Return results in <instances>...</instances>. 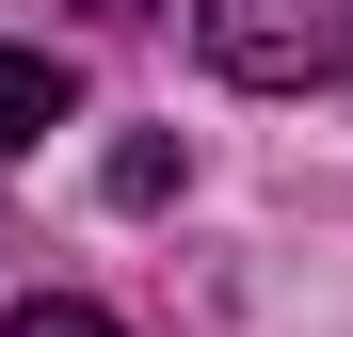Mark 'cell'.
Segmentation results:
<instances>
[{"label": "cell", "mask_w": 353, "mask_h": 337, "mask_svg": "<svg viewBox=\"0 0 353 337\" xmlns=\"http://www.w3.org/2000/svg\"><path fill=\"white\" fill-rule=\"evenodd\" d=\"M0 337H129V321H97V305H65V289H48V305H17Z\"/></svg>", "instance_id": "277c9868"}, {"label": "cell", "mask_w": 353, "mask_h": 337, "mask_svg": "<svg viewBox=\"0 0 353 337\" xmlns=\"http://www.w3.org/2000/svg\"><path fill=\"white\" fill-rule=\"evenodd\" d=\"M176 193V145H112V209H161Z\"/></svg>", "instance_id": "3957f363"}, {"label": "cell", "mask_w": 353, "mask_h": 337, "mask_svg": "<svg viewBox=\"0 0 353 337\" xmlns=\"http://www.w3.org/2000/svg\"><path fill=\"white\" fill-rule=\"evenodd\" d=\"M65 112H81V81L48 65V48H0V145H48Z\"/></svg>", "instance_id": "7a4b0ae2"}, {"label": "cell", "mask_w": 353, "mask_h": 337, "mask_svg": "<svg viewBox=\"0 0 353 337\" xmlns=\"http://www.w3.org/2000/svg\"><path fill=\"white\" fill-rule=\"evenodd\" d=\"M209 65L241 96H305V81H353V0H193Z\"/></svg>", "instance_id": "6da1fadb"}]
</instances>
